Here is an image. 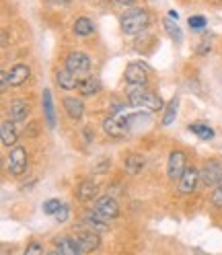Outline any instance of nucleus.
<instances>
[{
    "label": "nucleus",
    "mask_w": 222,
    "mask_h": 255,
    "mask_svg": "<svg viewBox=\"0 0 222 255\" xmlns=\"http://www.w3.org/2000/svg\"><path fill=\"white\" fill-rule=\"evenodd\" d=\"M128 103L136 109H146V111H161L165 109L163 99L158 97L156 93L146 91L144 87L140 85H130L128 89Z\"/></svg>",
    "instance_id": "nucleus-1"
},
{
    "label": "nucleus",
    "mask_w": 222,
    "mask_h": 255,
    "mask_svg": "<svg viewBox=\"0 0 222 255\" xmlns=\"http://www.w3.org/2000/svg\"><path fill=\"white\" fill-rule=\"evenodd\" d=\"M148 12L144 8H130L121 17V31L125 35H138L148 27Z\"/></svg>",
    "instance_id": "nucleus-2"
},
{
    "label": "nucleus",
    "mask_w": 222,
    "mask_h": 255,
    "mask_svg": "<svg viewBox=\"0 0 222 255\" xmlns=\"http://www.w3.org/2000/svg\"><path fill=\"white\" fill-rule=\"evenodd\" d=\"M74 241L78 243V247H81L83 253H91V251H95V249H99V245H101L99 233L87 229L85 225H81V227L74 229Z\"/></svg>",
    "instance_id": "nucleus-3"
},
{
    "label": "nucleus",
    "mask_w": 222,
    "mask_h": 255,
    "mask_svg": "<svg viewBox=\"0 0 222 255\" xmlns=\"http://www.w3.org/2000/svg\"><path fill=\"white\" fill-rule=\"evenodd\" d=\"M103 130L111 136V138H123L130 130V120L128 116H121V114H113L109 116L103 122Z\"/></svg>",
    "instance_id": "nucleus-4"
},
{
    "label": "nucleus",
    "mask_w": 222,
    "mask_h": 255,
    "mask_svg": "<svg viewBox=\"0 0 222 255\" xmlns=\"http://www.w3.org/2000/svg\"><path fill=\"white\" fill-rule=\"evenodd\" d=\"M93 210L99 212V214H101L103 218H107V220H113V218H117V214H119V206H117V200H115L113 196H101L97 202H95Z\"/></svg>",
    "instance_id": "nucleus-5"
},
{
    "label": "nucleus",
    "mask_w": 222,
    "mask_h": 255,
    "mask_svg": "<svg viewBox=\"0 0 222 255\" xmlns=\"http://www.w3.org/2000/svg\"><path fill=\"white\" fill-rule=\"evenodd\" d=\"M200 177L206 185H210V187H216L222 183V165L218 161H208L202 171H200Z\"/></svg>",
    "instance_id": "nucleus-6"
},
{
    "label": "nucleus",
    "mask_w": 222,
    "mask_h": 255,
    "mask_svg": "<svg viewBox=\"0 0 222 255\" xmlns=\"http://www.w3.org/2000/svg\"><path fill=\"white\" fill-rule=\"evenodd\" d=\"M187 169L185 165V154L181 150H173L169 154V165H167V175L171 181H179V177L183 175V171Z\"/></svg>",
    "instance_id": "nucleus-7"
},
{
    "label": "nucleus",
    "mask_w": 222,
    "mask_h": 255,
    "mask_svg": "<svg viewBox=\"0 0 222 255\" xmlns=\"http://www.w3.org/2000/svg\"><path fill=\"white\" fill-rule=\"evenodd\" d=\"M200 171L198 169H194V167H187L185 171H183V175L179 177V194H194L196 191V187H198V183H200Z\"/></svg>",
    "instance_id": "nucleus-8"
},
{
    "label": "nucleus",
    "mask_w": 222,
    "mask_h": 255,
    "mask_svg": "<svg viewBox=\"0 0 222 255\" xmlns=\"http://www.w3.org/2000/svg\"><path fill=\"white\" fill-rule=\"evenodd\" d=\"M27 169V150L23 146H14L8 154V171L12 175H23Z\"/></svg>",
    "instance_id": "nucleus-9"
},
{
    "label": "nucleus",
    "mask_w": 222,
    "mask_h": 255,
    "mask_svg": "<svg viewBox=\"0 0 222 255\" xmlns=\"http://www.w3.org/2000/svg\"><path fill=\"white\" fill-rule=\"evenodd\" d=\"M66 68L76 72V74L89 72L91 70V58H89V54H85V52H72L66 58Z\"/></svg>",
    "instance_id": "nucleus-10"
},
{
    "label": "nucleus",
    "mask_w": 222,
    "mask_h": 255,
    "mask_svg": "<svg viewBox=\"0 0 222 255\" xmlns=\"http://www.w3.org/2000/svg\"><path fill=\"white\" fill-rule=\"evenodd\" d=\"M125 83L146 87V83H148L146 68L142 66V64H128V66H125Z\"/></svg>",
    "instance_id": "nucleus-11"
},
{
    "label": "nucleus",
    "mask_w": 222,
    "mask_h": 255,
    "mask_svg": "<svg viewBox=\"0 0 222 255\" xmlns=\"http://www.w3.org/2000/svg\"><path fill=\"white\" fill-rule=\"evenodd\" d=\"M83 225L87 227V229H91V231H95V233H107L109 231V220L107 218H103L99 212H89V214H85V218H83Z\"/></svg>",
    "instance_id": "nucleus-12"
},
{
    "label": "nucleus",
    "mask_w": 222,
    "mask_h": 255,
    "mask_svg": "<svg viewBox=\"0 0 222 255\" xmlns=\"http://www.w3.org/2000/svg\"><path fill=\"white\" fill-rule=\"evenodd\" d=\"M54 253H60V255H78V253H83L81 247H78V243L74 241V239L70 237H58L56 239V251Z\"/></svg>",
    "instance_id": "nucleus-13"
},
{
    "label": "nucleus",
    "mask_w": 222,
    "mask_h": 255,
    "mask_svg": "<svg viewBox=\"0 0 222 255\" xmlns=\"http://www.w3.org/2000/svg\"><path fill=\"white\" fill-rule=\"evenodd\" d=\"M0 138H2V144L4 146L17 144L19 134H17V128H14V124L10 120H4L2 124H0Z\"/></svg>",
    "instance_id": "nucleus-14"
},
{
    "label": "nucleus",
    "mask_w": 222,
    "mask_h": 255,
    "mask_svg": "<svg viewBox=\"0 0 222 255\" xmlns=\"http://www.w3.org/2000/svg\"><path fill=\"white\" fill-rule=\"evenodd\" d=\"M29 74H31V70H29L27 64H14V66L10 68V72H8V81H10L12 87H21L23 83H27Z\"/></svg>",
    "instance_id": "nucleus-15"
},
{
    "label": "nucleus",
    "mask_w": 222,
    "mask_h": 255,
    "mask_svg": "<svg viewBox=\"0 0 222 255\" xmlns=\"http://www.w3.org/2000/svg\"><path fill=\"white\" fill-rule=\"evenodd\" d=\"M56 83L64 89V91H72V89H78V78H76V72H72V70H58L56 72Z\"/></svg>",
    "instance_id": "nucleus-16"
},
{
    "label": "nucleus",
    "mask_w": 222,
    "mask_h": 255,
    "mask_svg": "<svg viewBox=\"0 0 222 255\" xmlns=\"http://www.w3.org/2000/svg\"><path fill=\"white\" fill-rule=\"evenodd\" d=\"M8 114H10V120L23 122L29 116V101H25V99H12L10 105H8Z\"/></svg>",
    "instance_id": "nucleus-17"
},
{
    "label": "nucleus",
    "mask_w": 222,
    "mask_h": 255,
    "mask_svg": "<svg viewBox=\"0 0 222 255\" xmlns=\"http://www.w3.org/2000/svg\"><path fill=\"white\" fill-rule=\"evenodd\" d=\"M95 196H97V183H95L93 179H85L78 183L76 187V198L81 202H91Z\"/></svg>",
    "instance_id": "nucleus-18"
},
{
    "label": "nucleus",
    "mask_w": 222,
    "mask_h": 255,
    "mask_svg": "<svg viewBox=\"0 0 222 255\" xmlns=\"http://www.w3.org/2000/svg\"><path fill=\"white\" fill-rule=\"evenodd\" d=\"M43 116H45V124L47 128H56V111H54V101H52V91L45 89L43 91Z\"/></svg>",
    "instance_id": "nucleus-19"
},
{
    "label": "nucleus",
    "mask_w": 222,
    "mask_h": 255,
    "mask_svg": "<svg viewBox=\"0 0 222 255\" xmlns=\"http://www.w3.org/2000/svg\"><path fill=\"white\" fill-rule=\"evenodd\" d=\"M78 91H81L83 97H93V95H97L101 91V83L97 76H87L83 78L81 83H78Z\"/></svg>",
    "instance_id": "nucleus-20"
},
{
    "label": "nucleus",
    "mask_w": 222,
    "mask_h": 255,
    "mask_svg": "<svg viewBox=\"0 0 222 255\" xmlns=\"http://www.w3.org/2000/svg\"><path fill=\"white\" fill-rule=\"evenodd\" d=\"M64 109H66V114H68V118H72V120H81L83 118V114H85V105H83V101L81 99H76V97H64Z\"/></svg>",
    "instance_id": "nucleus-21"
},
{
    "label": "nucleus",
    "mask_w": 222,
    "mask_h": 255,
    "mask_svg": "<svg viewBox=\"0 0 222 255\" xmlns=\"http://www.w3.org/2000/svg\"><path fill=\"white\" fill-rule=\"evenodd\" d=\"M144 165H146V158L142 154H130L128 158H125V163H123L125 173H130V175H138L142 169H144Z\"/></svg>",
    "instance_id": "nucleus-22"
},
{
    "label": "nucleus",
    "mask_w": 222,
    "mask_h": 255,
    "mask_svg": "<svg viewBox=\"0 0 222 255\" xmlns=\"http://www.w3.org/2000/svg\"><path fill=\"white\" fill-rule=\"evenodd\" d=\"M93 21L91 19H87V17H81V19H76L74 21V33L76 35H81V37H87V35H91L93 33Z\"/></svg>",
    "instance_id": "nucleus-23"
},
{
    "label": "nucleus",
    "mask_w": 222,
    "mask_h": 255,
    "mask_svg": "<svg viewBox=\"0 0 222 255\" xmlns=\"http://www.w3.org/2000/svg\"><path fill=\"white\" fill-rule=\"evenodd\" d=\"M189 132L198 134L202 140H210V138H214V130H212V128H208V124H202V122H196V124L189 126Z\"/></svg>",
    "instance_id": "nucleus-24"
},
{
    "label": "nucleus",
    "mask_w": 222,
    "mask_h": 255,
    "mask_svg": "<svg viewBox=\"0 0 222 255\" xmlns=\"http://www.w3.org/2000/svg\"><path fill=\"white\" fill-rule=\"evenodd\" d=\"M177 107H179V99L173 97L169 101V105L165 107V118H163V126H171L177 118Z\"/></svg>",
    "instance_id": "nucleus-25"
},
{
    "label": "nucleus",
    "mask_w": 222,
    "mask_h": 255,
    "mask_svg": "<svg viewBox=\"0 0 222 255\" xmlns=\"http://www.w3.org/2000/svg\"><path fill=\"white\" fill-rule=\"evenodd\" d=\"M165 31L169 33L171 39H175V41H181V39H183V33H181V29L177 27V21H175V19L169 17V19L165 21Z\"/></svg>",
    "instance_id": "nucleus-26"
},
{
    "label": "nucleus",
    "mask_w": 222,
    "mask_h": 255,
    "mask_svg": "<svg viewBox=\"0 0 222 255\" xmlns=\"http://www.w3.org/2000/svg\"><path fill=\"white\" fill-rule=\"evenodd\" d=\"M60 200H47L43 202V214H56L60 210Z\"/></svg>",
    "instance_id": "nucleus-27"
},
{
    "label": "nucleus",
    "mask_w": 222,
    "mask_h": 255,
    "mask_svg": "<svg viewBox=\"0 0 222 255\" xmlns=\"http://www.w3.org/2000/svg\"><path fill=\"white\" fill-rule=\"evenodd\" d=\"M54 216H56V220H58V222H66V220H68V216H70V208H68V204H62V206H60V210H58Z\"/></svg>",
    "instance_id": "nucleus-28"
},
{
    "label": "nucleus",
    "mask_w": 222,
    "mask_h": 255,
    "mask_svg": "<svg viewBox=\"0 0 222 255\" xmlns=\"http://www.w3.org/2000/svg\"><path fill=\"white\" fill-rule=\"evenodd\" d=\"M187 23H189V27H192V29H204L206 19L202 17V14H194V17L187 19Z\"/></svg>",
    "instance_id": "nucleus-29"
},
{
    "label": "nucleus",
    "mask_w": 222,
    "mask_h": 255,
    "mask_svg": "<svg viewBox=\"0 0 222 255\" xmlns=\"http://www.w3.org/2000/svg\"><path fill=\"white\" fill-rule=\"evenodd\" d=\"M210 200H212V204L216 206V208H222V183H220V185H216V189L212 191Z\"/></svg>",
    "instance_id": "nucleus-30"
},
{
    "label": "nucleus",
    "mask_w": 222,
    "mask_h": 255,
    "mask_svg": "<svg viewBox=\"0 0 222 255\" xmlns=\"http://www.w3.org/2000/svg\"><path fill=\"white\" fill-rule=\"evenodd\" d=\"M25 253H27V255H31V253H43V247H41L39 243H31V245L25 249Z\"/></svg>",
    "instance_id": "nucleus-31"
},
{
    "label": "nucleus",
    "mask_w": 222,
    "mask_h": 255,
    "mask_svg": "<svg viewBox=\"0 0 222 255\" xmlns=\"http://www.w3.org/2000/svg\"><path fill=\"white\" fill-rule=\"evenodd\" d=\"M208 50H210V41H208V39H204V43L198 47V54H206Z\"/></svg>",
    "instance_id": "nucleus-32"
},
{
    "label": "nucleus",
    "mask_w": 222,
    "mask_h": 255,
    "mask_svg": "<svg viewBox=\"0 0 222 255\" xmlns=\"http://www.w3.org/2000/svg\"><path fill=\"white\" fill-rule=\"evenodd\" d=\"M115 2H117V4H123V6H128V4L134 2V0H115Z\"/></svg>",
    "instance_id": "nucleus-33"
},
{
    "label": "nucleus",
    "mask_w": 222,
    "mask_h": 255,
    "mask_svg": "<svg viewBox=\"0 0 222 255\" xmlns=\"http://www.w3.org/2000/svg\"><path fill=\"white\" fill-rule=\"evenodd\" d=\"M169 17H171V19H175V21H177V19H179V14H177L175 10H171V12H169Z\"/></svg>",
    "instance_id": "nucleus-34"
},
{
    "label": "nucleus",
    "mask_w": 222,
    "mask_h": 255,
    "mask_svg": "<svg viewBox=\"0 0 222 255\" xmlns=\"http://www.w3.org/2000/svg\"><path fill=\"white\" fill-rule=\"evenodd\" d=\"M56 4H68V2H72V0H54Z\"/></svg>",
    "instance_id": "nucleus-35"
},
{
    "label": "nucleus",
    "mask_w": 222,
    "mask_h": 255,
    "mask_svg": "<svg viewBox=\"0 0 222 255\" xmlns=\"http://www.w3.org/2000/svg\"><path fill=\"white\" fill-rule=\"evenodd\" d=\"M218 2H222V0H218Z\"/></svg>",
    "instance_id": "nucleus-36"
}]
</instances>
